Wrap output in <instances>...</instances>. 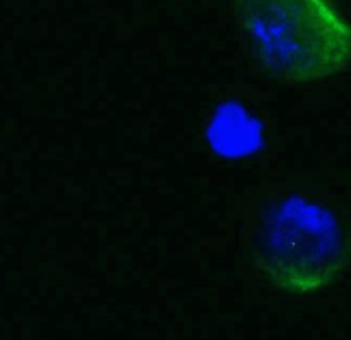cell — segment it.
<instances>
[{
	"instance_id": "6da1fadb",
	"label": "cell",
	"mask_w": 351,
	"mask_h": 340,
	"mask_svg": "<svg viewBox=\"0 0 351 340\" xmlns=\"http://www.w3.org/2000/svg\"><path fill=\"white\" fill-rule=\"evenodd\" d=\"M250 260L264 284L288 298L331 289L351 265V231L331 195L304 183L273 188L261 200Z\"/></svg>"
},
{
	"instance_id": "7a4b0ae2",
	"label": "cell",
	"mask_w": 351,
	"mask_h": 340,
	"mask_svg": "<svg viewBox=\"0 0 351 340\" xmlns=\"http://www.w3.org/2000/svg\"><path fill=\"white\" fill-rule=\"evenodd\" d=\"M242 50L285 86L328 81L351 65V23L331 0H233Z\"/></svg>"
}]
</instances>
